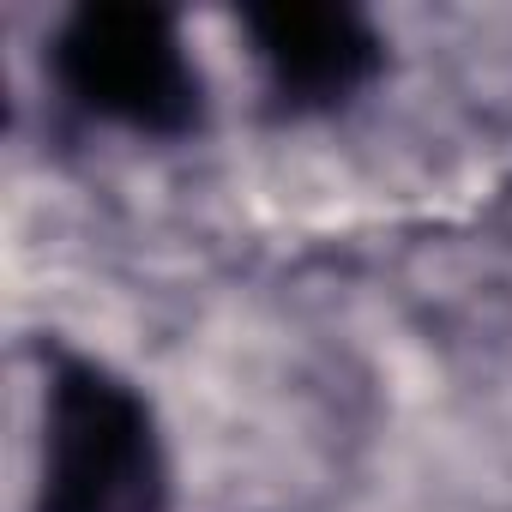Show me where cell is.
Wrapping results in <instances>:
<instances>
[{
    "instance_id": "obj_1",
    "label": "cell",
    "mask_w": 512,
    "mask_h": 512,
    "mask_svg": "<svg viewBox=\"0 0 512 512\" xmlns=\"http://www.w3.org/2000/svg\"><path fill=\"white\" fill-rule=\"evenodd\" d=\"M37 512H169L157 410L97 356L61 350L49 368Z\"/></svg>"
},
{
    "instance_id": "obj_3",
    "label": "cell",
    "mask_w": 512,
    "mask_h": 512,
    "mask_svg": "<svg viewBox=\"0 0 512 512\" xmlns=\"http://www.w3.org/2000/svg\"><path fill=\"white\" fill-rule=\"evenodd\" d=\"M241 31H247L253 61L266 73V91L284 115L344 109L386 67V43H380L374 19L356 7H326V0L247 7Z\"/></svg>"
},
{
    "instance_id": "obj_2",
    "label": "cell",
    "mask_w": 512,
    "mask_h": 512,
    "mask_svg": "<svg viewBox=\"0 0 512 512\" xmlns=\"http://www.w3.org/2000/svg\"><path fill=\"white\" fill-rule=\"evenodd\" d=\"M55 85L91 121L139 139H193L205 127V79L181 43L169 7L91 0L73 7L49 49Z\"/></svg>"
}]
</instances>
